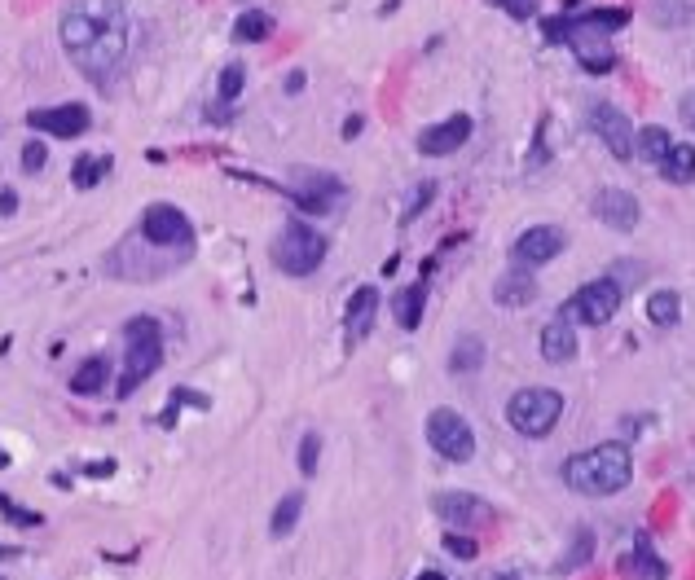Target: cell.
I'll return each instance as SVG.
<instances>
[{
	"label": "cell",
	"mask_w": 695,
	"mask_h": 580,
	"mask_svg": "<svg viewBox=\"0 0 695 580\" xmlns=\"http://www.w3.org/2000/svg\"><path fill=\"white\" fill-rule=\"evenodd\" d=\"M586 128L603 141V150H608L612 159H621V163L634 159V124H630V115H625L616 102H608V97H594V102L586 106Z\"/></svg>",
	"instance_id": "cell-10"
},
{
	"label": "cell",
	"mask_w": 695,
	"mask_h": 580,
	"mask_svg": "<svg viewBox=\"0 0 695 580\" xmlns=\"http://www.w3.org/2000/svg\"><path fill=\"white\" fill-rule=\"evenodd\" d=\"M484 356H489V348H484L480 334H458V343L449 348V374H480Z\"/></svg>",
	"instance_id": "cell-22"
},
{
	"label": "cell",
	"mask_w": 695,
	"mask_h": 580,
	"mask_svg": "<svg viewBox=\"0 0 695 580\" xmlns=\"http://www.w3.org/2000/svg\"><path fill=\"white\" fill-rule=\"evenodd\" d=\"M44 163H49V150H44L40 141H27V145H22V172H27V176H40Z\"/></svg>",
	"instance_id": "cell-38"
},
{
	"label": "cell",
	"mask_w": 695,
	"mask_h": 580,
	"mask_svg": "<svg viewBox=\"0 0 695 580\" xmlns=\"http://www.w3.org/2000/svg\"><path fill=\"white\" fill-rule=\"evenodd\" d=\"M0 515H5L9 523H18V528H40V523H44L40 510L18 506V501H14V497H5V493H0Z\"/></svg>",
	"instance_id": "cell-34"
},
{
	"label": "cell",
	"mask_w": 695,
	"mask_h": 580,
	"mask_svg": "<svg viewBox=\"0 0 695 580\" xmlns=\"http://www.w3.org/2000/svg\"><path fill=\"white\" fill-rule=\"evenodd\" d=\"M695 18L691 0H652V22L660 31H682Z\"/></svg>",
	"instance_id": "cell-29"
},
{
	"label": "cell",
	"mask_w": 695,
	"mask_h": 580,
	"mask_svg": "<svg viewBox=\"0 0 695 580\" xmlns=\"http://www.w3.org/2000/svg\"><path fill=\"white\" fill-rule=\"evenodd\" d=\"M286 194L304 216H326L348 198V185L335 172H322V167H291L286 172Z\"/></svg>",
	"instance_id": "cell-7"
},
{
	"label": "cell",
	"mask_w": 695,
	"mask_h": 580,
	"mask_svg": "<svg viewBox=\"0 0 695 580\" xmlns=\"http://www.w3.org/2000/svg\"><path fill=\"white\" fill-rule=\"evenodd\" d=\"M106 172H115V159H110V154H80V159L71 163V185L93 189V185L106 181Z\"/></svg>",
	"instance_id": "cell-24"
},
{
	"label": "cell",
	"mask_w": 695,
	"mask_h": 580,
	"mask_svg": "<svg viewBox=\"0 0 695 580\" xmlns=\"http://www.w3.org/2000/svg\"><path fill=\"white\" fill-rule=\"evenodd\" d=\"M634 479V457L625 440L594 444L586 453H572L564 462V484L581 497H612L621 488H630Z\"/></svg>",
	"instance_id": "cell-3"
},
{
	"label": "cell",
	"mask_w": 695,
	"mask_h": 580,
	"mask_svg": "<svg viewBox=\"0 0 695 580\" xmlns=\"http://www.w3.org/2000/svg\"><path fill=\"white\" fill-rule=\"evenodd\" d=\"M427 444L445 457V462H471L476 457V431H471V422L458 414V409H432L427 414Z\"/></svg>",
	"instance_id": "cell-9"
},
{
	"label": "cell",
	"mask_w": 695,
	"mask_h": 580,
	"mask_svg": "<svg viewBox=\"0 0 695 580\" xmlns=\"http://www.w3.org/2000/svg\"><path fill=\"white\" fill-rule=\"evenodd\" d=\"M669 145H674V137H669L665 128H634V154L643 163H652V167H660V159L669 154Z\"/></svg>",
	"instance_id": "cell-26"
},
{
	"label": "cell",
	"mask_w": 695,
	"mask_h": 580,
	"mask_svg": "<svg viewBox=\"0 0 695 580\" xmlns=\"http://www.w3.org/2000/svg\"><path fill=\"white\" fill-rule=\"evenodd\" d=\"M141 238L150 247H190L194 242V225L181 207L172 203H150L141 211Z\"/></svg>",
	"instance_id": "cell-12"
},
{
	"label": "cell",
	"mask_w": 695,
	"mask_h": 580,
	"mask_svg": "<svg viewBox=\"0 0 695 580\" xmlns=\"http://www.w3.org/2000/svg\"><path fill=\"white\" fill-rule=\"evenodd\" d=\"M58 36L66 58L80 66V75L97 88H110L128 62L132 22L124 0H66L58 18Z\"/></svg>",
	"instance_id": "cell-1"
},
{
	"label": "cell",
	"mask_w": 695,
	"mask_h": 580,
	"mask_svg": "<svg viewBox=\"0 0 695 580\" xmlns=\"http://www.w3.org/2000/svg\"><path fill=\"white\" fill-rule=\"evenodd\" d=\"M326 238L317 233L313 225H304V220H286V225L278 229V238H273V264L286 273V277H313L317 269H322L326 260Z\"/></svg>",
	"instance_id": "cell-5"
},
{
	"label": "cell",
	"mask_w": 695,
	"mask_h": 580,
	"mask_svg": "<svg viewBox=\"0 0 695 580\" xmlns=\"http://www.w3.org/2000/svg\"><path fill=\"white\" fill-rule=\"evenodd\" d=\"M656 172L665 176L669 185H695V145L691 141H674V145H669V154L660 159Z\"/></svg>",
	"instance_id": "cell-21"
},
{
	"label": "cell",
	"mask_w": 695,
	"mask_h": 580,
	"mask_svg": "<svg viewBox=\"0 0 695 580\" xmlns=\"http://www.w3.org/2000/svg\"><path fill=\"white\" fill-rule=\"evenodd\" d=\"M317 457H322V435H317V431H304V440H300V475H304V479L317 475Z\"/></svg>",
	"instance_id": "cell-35"
},
{
	"label": "cell",
	"mask_w": 695,
	"mask_h": 580,
	"mask_svg": "<svg viewBox=\"0 0 695 580\" xmlns=\"http://www.w3.org/2000/svg\"><path fill=\"white\" fill-rule=\"evenodd\" d=\"M564 418V396L555 387H520L511 400H506V422H511L528 440H542L559 427Z\"/></svg>",
	"instance_id": "cell-6"
},
{
	"label": "cell",
	"mask_w": 695,
	"mask_h": 580,
	"mask_svg": "<svg viewBox=\"0 0 695 580\" xmlns=\"http://www.w3.org/2000/svg\"><path fill=\"white\" fill-rule=\"evenodd\" d=\"M242 88H247V66L242 62H225V71H220L216 80V102L220 106H234L242 97Z\"/></svg>",
	"instance_id": "cell-31"
},
{
	"label": "cell",
	"mask_w": 695,
	"mask_h": 580,
	"mask_svg": "<svg viewBox=\"0 0 695 580\" xmlns=\"http://www.w3.org/2000/svg\"><path fill=\"white\" fill-rule=\"evenodd\" d=\"M14 211H18V189L0 185V216H14Z\"/></svg>",
	"instance_id": "cell-41"
},
{
	"label": "cell",
	"mask_w": 695,
	"mask_h": 580,
	"mask_svg": "<svg viewBox=\"0 0 695 580\" xmlns=\"http://www.w3.org/2000/svg\"><path fill=\"white\" fill-rule=\"evenodd\" d=\"M300 88H304V71H291L286 75V93H300Z\"/></svg>",
	"instance_id": "cell-44"
},
{
	"label": "cell",
	"mask_w": 695,
	"mask_h": 580,
	"mask_svg": "<svg viewBox=\"0 0 695 580\" xmlns=\"http://www.w3.org/2000/svg\"><path fill=\"white\" fill-rule=\"evenodd\" d=\"M300 510H304V493L300 488H291L278 506H273V519H269V532L273 537H286V532H295V523H300Z\"/></svg>",
	"instance_id": "cell-30"
},
{
	"label": "cell",
	"mask_w": 695,
	"mask_h": 580,
	"mask_svg": "<svg viewBox=\"0 0 695 580\" xmlns=\"http://www.w3.org/2000/svg\"><path fill=\"white\" fill-rule=\"evenodd\" d=\"M590 554H594V532L577 528V532H572V545L564 550V559H559V572H577V567H586Z\"/></svg>",
	"instance_id": "cell-32"
},
{
	"label": "cell",
	"mask_w": 695,
	"mask_h": 580,
	"mask_svg": "<svg viewBox=\"0 0 695 580\" xmlns=\"http://www.w3.org/2000/svg\"><path fill=\"white\" fill-rule=\"evenodd\" d=\"M423 308H427V282H414V286H401L392 295V317L401 330H418L423 326Z\"/></svg>",
	"instance_id": "cell-20"
},
{
	"label": "cell",
	"mask_w": 695,
	"mask_h": 580,
	"mask_svg": "<svg viewBox=\"0 0 695 580\" xmlns=\"http://www.w3.org/2000/svg\"><path fill=\"white\" fill-rule=\"evenodd\" d=\"M577 356V326L564 317H550L542 326V361L550 365H568Z\"/></svg>",
	"instance_id": "cell-18"
},
{
	"label": "cell",
	"mask_w": 695,
	"mask_h": 580,
	"mask_svg": "<svg viewBox=\"0 0 695 580\" xmlns=\"http://www.w3.org/2000/svg\"><path fill=\"white\" fill-rule=\"evenodd\" d=\"M647 321L660 326V330L678 326V321H682V295H678V290H656V295L647 299Z\"/></svg>",
	"instance_id": "cell-28"
},
{
	"label": "cell",
	"mask_w": 695,
	"mask_h": 580,
	"mask_svg": "<svg viewBox=\"0 0 695 580\" xmlns=\"http://www.w3.org/2000/svg\"><path fill=\"white\" fill-rule=\"evenodd\" d=\"M432 510H436L440 523H449V532H480L498 519V510L476 493H436Z\"/></svg>",
	"instance_id": "cell-11"
},
{
	"label": "cell",
	"mask_w": 695,
	"mask_h": 580,
	"mask_svg": "<svg viewBox=\"0 0 695 580\" xmlns=\"http://www.w3.org/2000/svg\"><path fill=\"white\" fill-rule=\"evenodd\" d=\"M471 132H476L471 115H449V119H440V124H427L418 132V154H423V159H449V154H458L462 145L471 141Z\"/></svg>",
	"instance_id": "cell-16"
},
{
	"label": "cell",
	"mask_w": 695,
	"mask_h": 580,
	"mask_svg": "<svg viewBox=\"0 0 695 580\" xmlns=\"http://www.w3.org/2000/svg\"><path fill=\"white\" fill-rule=\"evenodd\" d=\"M0 580H5V576H0Z\"/></svg>",
	"instance_id": "cell-48"
},
{
	"label": "cell",
	"mask_w": 695,
	"mask_h": 580,
	"mask_svg": "<svg viewBox=\"0 0 695 580\" xmlns=\"http://www.w3.org/2000/svg\"><path fill=\"white\" fill-rule=\"evenodd\" d=\"M84 475H93V479H106V475H115V462H93V466H84Z\"/></svg>",
	"instance_id": "cell-43"
},
{
	"label": "cell",
	"mask_w": 695,
	"mask_h": 580,
	"mask_svg": "<svg viewBox=\"0 0 695 580\" xmlns=\"http://www.w3.org/2000/svg\"><path fill=\"white\" fill-rule=\"evenodd\" d=\"M432 198H436V181H418L414 194H410V203H405V211H401V225H410V220L423 216V211L432 207Z\"/></svg>",
	"instance_id": "cell-33"
},
{
	"label": "cell",
	"mask_w": 695,
	"mask_h": 580,
	"mask_svg": "<svg viewBox=\"0 0 695 580\" xmlns=\"http://www.w3.org/2000/svg\"><path fill=\"white\" fill-rule=\"evenodd\" d=\"M625 304V290L612 282V277H594L559 308V317L572 321V326H608V321L621 312Z\"/></svg>",
	"instance_id": "cell-8"
},
{
	"label": "cell",
	"mask_w": 695,
	"mask_h": 580,
	"mask_svg": "<svg viewBox=\"0 0 695 580\" xmlns=\"http://www.w3.org/2000/svg\"><path fill=\"white\" fill-rule=\"evenodd\" d=\"M594 220L599 225H608L612 233H634L638 229V220H643V207H638V198L630 194V189H621V185H608V189H599L594 194Z\"/></svg>",
	"instance_id": "cell-15"
},
{
	"label": "cell",
	"mask_w": 695,
	"mask_h": 580,
	"mask_svg": "<svg viewBox=\"0 0 695 580\" xmlns=\"http://www.w3.org/2000/svg\"><path fill=\"white\" fill-rule=\"evenodd\" d=\"M27 128L31 132H44V137H58V141H75L93 128V115H88L84 102H62V106H40V110H27Z\"/></svg>",
	"instance_id": "cell-13"
},
{
	"label": "cell",
	"mask_w": 695,
	"mask_h": 580,
	"mask_svg": "<svg viewBox=\"0 0 695 580\" xmlns=\"http://www.w3.org/2000/svg\"><path fill=\"white\" fill-rule=\"evenodd\" d=\"M638 273H643V264H638V260H625V264H612V269H608V277H612V282L621 286V290H630V286L638 282Z\"/></svg>",
	"instance_id": "cell-39"
},
{
	"label": "cell",
	"mask_w": 695,
	"mask_h": 580,
	"mask_svg": "<svg viewBox=\"0 0 695 580\" xmlns=\"http://www.w3.org/2000/svg\"><path fill=\"white\" fill-rule=\"evenodd\" d=\"M106 383H110V361H106V356H88L80 370L71 374V392L75 396H97Z\"/></svg>",
	"instance_id": "cell-23"
},
{
	"label": "cell",
	"mask_w": 695,
	"mask_h": 580,
	"mask_svg": "<svg viewBox=\"0 0 695 580\" xmlns=\"http://www.w3.org/2000/svg\"><path fill=\"white\" fill-rule=\"evenodd\" d=\"M163 365V326L154 317H132L124 326V374H119V396H132L150 374Z\"/></svg>",
	"instance_id": "cell-4"
},
{
	"label": "cell",
	"mask_w": 695,
	"mask_h": 580,
	"mask_svg": "<svg viewBox=\"0 0 695 580\" xmlns=\"http://www.w3.org/2000/svg\"><path fill=\"white\" fill-rule=\"evenodd\" d=\"M564 247H568V233L559 225H528L520 238L511 242V264L515 269H537V264L555 260Z\"/></svg>",
	"instance_id": "cell-14"
},
{
	"label": "cell",
	"mask_w": 695,
	"mask_h": 580,
	"mask_svg": "<svg viewBox=\"0 0 695 580\" xmlns=\"http://www.w3.org/2000/svg\"><path fill=\"white\" fill-rule=\"evenodd\" d=\"M493 9H502L506 18H515V22H528V18H537V5L542 0H489Z\"/></svg>",
	"instance_id": "cell-36"
},
{
	"label": "cell",
	"mask_w": 695,
	"mask_h": 580,
	"mask_svg": "<svg viewBox=\"0 0 695 580\" xmlns=\"http://www.w3.org/2000/svg\"><path fill=\"white\" fill-rule=\"evenodd\" d=\"M414 580H445V576H440V572H423V576H414Z\"/></svg>",
	"instance_id": "cell-46"
},
{
	"label": "cell",
	"mask_w": 695,
	"mask_h": 580,
	"mask_svg": "<svg viewBox=\"0 0 695 580\" xmlns=\"http://www.w3.org/2000/svg\"><path fill=\"white\" fill-rule=\"evenodd\" d=\"M0 466H9V453L5 449H0Z\"/></svg>",
	"instance_id": "cell-47"
},
{
	"label": "cell",
	"mask_w": 695,
	"mask_h": 580,
	"mask_svg": "<svg viewBox=\"0 0 695 580\" xmlns=\"http://www.w3.org/2000/svg\"><path fill=\"white\" fill-rule=\"evenodd\" d=\"M361 128H366V119H361V115H348V119H344V141H357Z\"/></svg>",
	"instance_id": "cell-42"
},
{
	"label": "cell",
	"mask_w": 695,
	"mask_h": 580,
	"mask_svg": "<svg viewBox=\"0 0 695 580\" xmlns=\"http://www.w3.org/2000/svg\"><path fill=\"white\" fill-rule=\"evenodd\" d=\"M630 572H634V580H665L669 576V567L660 563V554L652 550V537H647V532H638V537H634V563H630Z\"/></svg>",
	"instance_id": "cell-25"
},
{
	"label": "cell",
	"mask_w": 695,
	"mask_h": 580,
	"mask_svg": "<svg viewBox=\"0 0 695 580\" xmlns=\"http://www.w3.org/2000/svg\"><path fill=\"white\" fill-rule=\"evenodd\" d=\"M0 559H18V550L14 545H0Z\"/></svg>",
	"instance_id": "cell-45"
},
{
	"label": "cell",
	"mask_w": 695,
	"mask_h": 580,
	"mask_svg": "<svg viewBox=\"0 0 695 580\" xmlns=\"http://www.w3.org/2000/svg\"><path fill=\"white\" fill-rule=\"evenodd\" d=\"M440 545H445V550L454 554V559H462V563H471L480 554V545L471 537H462V532H445V541H440Z\"/></svg>",
	"instance_id": "cell-37"
},
{
	"label": "cell",
	"mask_w": 695,
	"mask_h": 580,
	"mask_svg": "<svg viewBox=\"0 0 695 580\" xmlns=\"http://www.w3.org/2000/svg\"><path fill=\"white\" fill-rule=\"evenodd\" d=\"M493 299H498V308H528L537 299V282L528 269H511L502 273L498 282H493Z\"/></svg>",
	"instance_id": "cell-19"
},
{
	"label": "cell",
	"mask_w": 695,
	"mask_h": 580,
	"mask_svg": "<svg viewBox=\"0 0 695 580\" xmlns=\"http://www.w3.org/2000/svg\"><path fill=\"white\" fill-rule=\"evenodd\" d=\"M678 115H682V124H687L695 132V88H687L682 93V102H678Z\"/></svg>",
	"instance_id": "cell-40"
},
{
	"label": "cell",
	"mask_w": 695,
	"mask_h": 580,
	"mask_svg": "<svg viewBox=\"0 0 695 580\" xmlns=\"http://www.w3.org/2000/svg\"><path fill=\"white\" fill-rule=\"evenodd\" d=\"M374 312H379V290H374V286L352 290L348 308H344V339L348 343H361L374 330Z\"/></svg>",
	"instance_id": "cell-17"
},
{
	"label": "cell",
	"mask_w": 695,
	"mask_h": 580,
	"mask_svg": "<svg viewBox=\"0 0 695 580\" xmlns=\"http://www.w3.org/2000/svg\"><path fill=\"white\" fill-rule=\"evenodd\" d=\"M630 27V9L625 5H594L586 14H559L542 22L546 44H568L577 53V62L590 75H608L616 66L612 53V36Z\"/></svg>",
	"instance_id": "cell-2"
},
{
	"label": "cell",
	"mask_w": 695,
	"mask_h": 580,
	"mask_svg": "<svg viewBox=\"0 0 695 580\" xmlns=\"http://www.w3.org/2000/svg\"><path fill=\"white\" fill-rule=\"evenodd\" d=\"M273 14H264V9H247V14H238V22H234V40L238 44H264L273 36Z\"/></svg>",
	"instance_id": "cell-27"
}]
</instances>
